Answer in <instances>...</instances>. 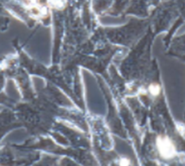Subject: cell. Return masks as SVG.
<instances>
[{"mask_svg": "<svg viewBox=\"0 0 185 166\" xmlns=\"http://www.w3.org/2000/svg\"><path fill=\"white\" fill-rule=\"evenodd\" d=\"M129 161H128L127 159H123V160H122L121 161L120 163V165L121 166H128L129 165Z\"/></svg>", "mask_w": 185, "mask_h": 166, "instance_id": "obj_3", "label": "cell"}, {"mask_svg": "<svg viewBox=\"0 0 185 166\" xmlns=\"http://www.w3.org/2000/svg\"><path fill=\"white\" fill-rule=\"evenodd\" d=\"M158 149L160 150V153L163 157L166 158H169L174 156L175 150L174 146L172 145L170 140L165 138H161L158 140Z\"/></svg>", "mask_w": 185, "mask_h": 166, "instance_id": "obj_1", "label": "cell"}, {"mask_svg": "<svg viewBox=\"0 0 185 166\" xmlns=\"http://www.w3.org/2000/svg\"><path fill=\"white\" fill-rule=\"evenodd\" d=\"M149 91L150 92L152 93L153 95H158L160 92L159 86H158V85H154V84L152 85V86H150Z\"/></svg>", "mask_w": 185, "mask_h": 166, "instance_id": "obj_2", "label": "cell"}]
</instances>
